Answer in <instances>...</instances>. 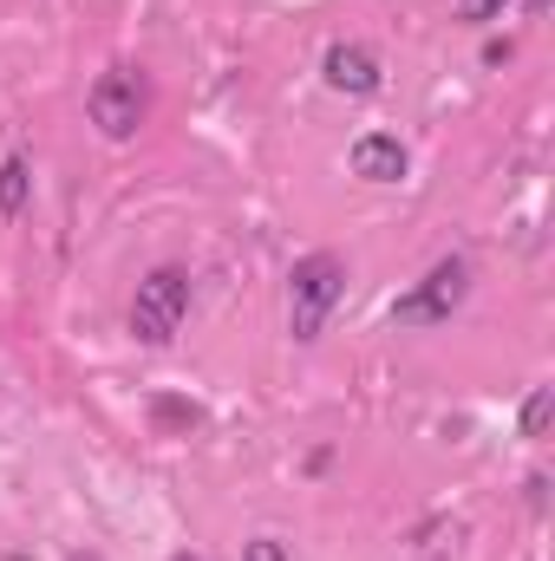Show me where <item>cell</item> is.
<instances>
[{
    "mask_svg": "<svg viewBox=\"0 0 555 561\" xmlns=\"http://www.w3.org/2000/svg\"><path fill=\"white\" fill-rule=\"evenodd\" d=\"M457 536H464V529H457V523H444V516H438V523H424V529H418V542H412V561H451V556H457Z\"/></svg>",
    "mask_w": 555,
    "mask_h": 561,
    "instance_id": "cell-8",
    "label": "cell"
},
{
    "mask_svg": "<svg viewBox=\"0 0 555 561\" xmlns=\"http://www.w3.org/2000/svg\"><path fill=\"white\" fill-rule=\"evenodd\" d=\"M190 320V275L183 268H150L132 294V333L144 346H170Z\"/></svg>",
    "mask_w": 555,
    "mask_h": 561,
    "instance_id": "cell-2",
    "label": "cell"
},
{
    "mask_svg": "<svg viewBox=\"0 0 555 561\" xmlns=\"http://www.w3.org/2000/svg\"><path fill=\"white\" fill-rule=\"evenodd\" d=\"M503 7L510 0H457V20L464 26H490V20H503Z\"/></svg>",
    "mask_w": 555,
    "mask_h": 561,
    "instance_id": "cell-11",
    "label": "cell"
},
{
    "mask_svg": "<svg viewBox=\"0 0 555 561\" xmlns=\"http://www.w3.org/2000/svg\"><path fill=\"white\" fill-rule=\"evenodd\" d=\"M26 203H33V170H26V157H7L0 163V216H26Z\"/></svg>",
    "mask_w": 555,
    "mask_h": 561,
    "instance_id": "cell-7",
    "label": "cell"
},
{
    "mask_svg": "<svg viewBox=\"0 0 555 561\" xmlns=\"http://www.w3.org/2000/svg\"><path fill=\"white\" fill-rule=\"evenodd\" d=\"M86 112H92L99 138L125 144V138H138L144 112H150V92H144V79L132 72V66H112V72H99V79H92V92H86Z\"/></svg>",
    "mask_w": 555,
    "mask_h": 561,
    "instance_id": "cell-4",
    "label": "cell"
},
{
    "mask_svg": "<svg viewBox=\"0 0 555 561\" xmlns=\"http://www.w3.org/2000/svg\"><path fill=\"white\" fill-rule=\"evenodd\" d=\"M72 561H99V556H72Z\"/></svg>",
    "mask_w": 555,
    "mask_h": 561,
    "instance_id": "cell-14",
    "label": "cell"
},
{
    "mask_svg": "<svg viewBox=\"0 0 555 561\" xmlns=\"http://www.w3.org/2000/svg\"><path fill=\"white\" fill-rule=\"evenodd\" d=\"M320 79H327L333 92H347V99H373V92L386 85L380 59H373L366 46H353V39H333V46H327V59H320Z\"/></svg>",
    "mask_w": 555,
    "mask_h": 561,
    "instance_id": "cell-5",
    "label": "cell"
},
{
    "mask_svg": "<svg viewBox=\"0 0 555 561\" xmlns=\"http://www.w3.org/2000/svg\"><path fill=\"white\" fill-rule=\"evenodd\" d=\"M150 419H157V431H196L203 412H196V405H183V399H150Z\"/></svg>",
    "mask_w": 555,
    "mask_h": 561,
    "instance_id": "cell-9",
    "label": "cell"
},
{
    "mask_svg": "<svg viewBox=\"0 0 555 561\" xmlns=\"http://www.w3.org/2000/svg\"><path fill=\"white\" fill-rule=\"evenodd\" d=\"M242 561H294V549L281 536H256V542H242Z\"/></svg>",
    "mask_w": 555,
    "mask_h": 561,
    "instance_id": "cell-12",
    "label": "cell"
},
{
    "mask_svg": "<svg viewBox=\"0 0 555 561\" xmlns=\"http://www.w3.org/2000/svg\"><path fill=\"white\" fill-rule=\"evenodd\" d=\"M464 294H471V262H464V255H444L412 294L393 300V327H444V320L464 307Z\"/></svg>",
    "mask_w": 555,
    "mask_h": 561,
    "instance_id": "cell-3",
    "label": "cell"
},
{
    "mask_svg": "<svg viewBox=\"0 0 555 561\" xmlns=\"http://www.w3.org/2000/svg\"><path fill=\"white\" fill-rule=\"evenodd\" d=\"M170 561H203V556H190V549H183V556H170Z\"/></svg>",
    "mask_w": 555,
    "mask_h": 561,
    "instance_id": "cell-13",
    "label": "cell"
},
{
    "mask_svg": "<svg viewBox=\"0 0 555 561\" xmlns=\"http://www.w3.org/2000/svg\"><path fill=\"white\" fill-rule=\"evenodd\" d=\"M340 294H347V262L340 255H301L294 262V275H287V333L307 346V340H320L327 333V313L340 307Z\"/></svg>",
    "mask_w": 555,
    "mask_h": 561,
    "instance_id": "cell-1",
    "label": "cell"
},
{
    "mask_svg": "<svg viewBox=\"0 0 555 561\" xmlns=\"http://www.w3.org/2000/svg\"><path fill=\"white\" fill-rule=\"evenodd\" d=\"M550 405H555L550 386H536V392L523 399V437H543V431H550Z\"/></svg>",
    "mask_w": 555,
    "mask_h": 561,
    "instance_id": "cell-10",
    "label": "cell"
},
{
    "mask_svg": "<svg viewBox=\"0 0 555 561\" xmlns=\"http://www.w3.org/2000/svg\"><path fill=\"white\" fill-rule=\"evenodd\" d=\"M353 176L360 183H399L406 176V144L393 138V131H366V138H353Z\"/></svg>",
    "mask_w": 555,
    "mask_h": 561,
    "instance_id": "cell-6",
    "label": "cell"
}]
</instances>
